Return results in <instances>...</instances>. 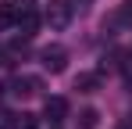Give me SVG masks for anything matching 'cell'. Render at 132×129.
<instances>
[{"mask_svg": "<svg viewBox=\"0 0 132 129\" xmlns=\"http://www.w3.org/2000/svg\"><path fill=\"white\" fill-rule=\"evenodd\" d=\"M71 7H75L71 0H46V15H43L46 25H50L54 32H64L68 22H71Z\"/></svg>", "mask_w": 132, "mask_h": 129, "instance_id": "obj_1", "label": "cell"}, {"mask_svg": "<svg viewBox=\"0 0 132 129\" xmlns=\"http://www.w3.org/2000/svg\"><path fill=\"white\" fill-rule=\"evenodd\" d=\"M39 61H43V68L50 72V75H61V72L68 68V50L57 47V43H54V47H43V50H39Z\"/></svg>", "mask_w": 132, "mask_h": 129, "instance_id": "obj_2", "label": "cell"}, {"mask_svg": "<svg viewBox=\"0 0 132 129\" xmlns=\"http://www.w3.org/2000/svg\"><path fill=\"white\" fill-rule=\"evenodd\" d=\"M43 118L50 122V126H61L68 118V101L64 97H46L43 101Z\"/></svg>", "mask_w": 132, "mask_h": 129, "instance_id": "obj_3", "label": "cell"}, {"mask_svg": "<svg viewBox=\"0 0 132 129\" xmlns=\"http://www.w3.org/2000/svg\"><path fill=\"white\" fill-rule=\"evenodd\" d=\"M14 29L22 32L25 40H29V36H36V29H39V15H36V11H29V7H18V18H14Z\"/></svg>", "mask_w": 132, "mask_h": 129, "instance_id": "obj_4", "label": "cell"}, {"mask_svg": "<svg viewBox=\"0 0 132 129\" xmlns=\"http://www.w3.org/2000/svg\"><path fill=\"white\" fill-rule=\"evenodd\" d=\"M39 90H43V79H36V75H18L11 83V93L14 97H36Z\"/></svg>", "mask_w": 132, "mask_h": 129, "instance_id": "obj_5", "label": "cell"}, {"mask_svg": "<svg viewBox=\"0 0 132 129\" xmlns=\"http://www.w3.org/2000/svg\"><path fill=\"white\" fill-rule=\"evenodd\" d=\"M100 83H104V75H100V72H82V75L75 79V90H79V93H93Z\"/></svg>", "mask_w": 132, "mask_h": 129, "instance_id": "obj_6", "label": "cell"}, {"mask_svg": "<svg viewBox=\"0 0 132 129\" xmlns=\"http://www.w3.org/2000/svg\"><path fill=\"white\" fill-rule=\"evenodd\" d=\"M96 126H100V115H96L93 108H82L79 118H75V129H96Z\"/></svg>", "mask_w": 132, "mask_h": 129, "instance_id": "obj_7", "label": "cell"}, {"mask_svg": "<svg viewBox=\"0 0 132 129\" xmlns=\"http://www.w3.org/2000/svg\"><path fill=\"white\" fill-rule=\"evenodd\" d=\"M11 129H39V118L32 111H22V115H11Z\"/></svg>", "mask_w": 132, "mask_h": 129, "instance_id": "obj_8", "label": "cell"}, {"mask_svg": "<svg viewBox=\"0 0 132 129\" xmlns=\"http://www.w3.org/2000/svg\"><path fill=\"white\" fill-rule=\"evenodd\" d=\"M14 18H18V7L14 4H0V25H14Z\"/></svg>", "mask_w": 132, "mask_h": 129, "instance_id": "obj_9", "label": "cell"}, {"mask_svg": "<svg viewBox=\"0 0 132 129\" xmlns=\"http://www.w3.org/2000/svg\"><path fill=\"white\" fill-rule=\"evenodd\" d=\"M118 22H121V25H132V0H129V4H121V11H118Z\"/></svg>", "mask_w": 132, "mask_h": 129, "instance_id": "obj_10", "label": "cell"}, {"mask_svg": "<svg viewBox=\"0 0 132 129\" xmlns=\"http://www.w3.org/2000/svg\"><path fill=\"white\" fill-rule=\"evenodd\" d=\"M11 126V115H0V129H7Z\"/></svg>", "mask_w": 132, "mask_h": 129, "instance_id": "obj_11", "label": "cell"}, {"mask_svg": "<svg viewBox=\"0 0 132 129\" xmlns=\"http://www.w3.org/2000/svg\"><path fill=\"white\" fill-rule=\"evenodd\" d=\"M118 129H132V126H129V122H121V126H118Z\"/></svg>", "mask_w": 132, "mask_h": 129, "instance_id": "obj_12", "label": "cell"}, {"mask_svg": "<svg viewBox=\"0 0 132 129\" xmlns=\"http://www.w3.org/2000/svg\"><path fill=\"white\" fill-rule=\"evenodd\" d=\"M79 4H93V0H79Z\"/></svg>", "mask_w": 132, "mask_h": 129, "instance_id": "obj_13", "label": "cell"}]
</instances>
